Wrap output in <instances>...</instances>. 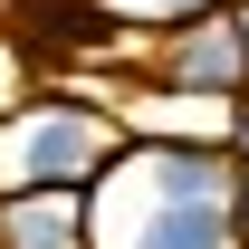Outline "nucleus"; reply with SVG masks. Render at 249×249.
Returning a JSON list of instances; mask_svg holds the SVG:
<instances>
[{
	"label": "nucleus",
	"mask_w": 249,
	"mask_h": 249,
	"mask_svg": "<svg viewBox=\"0 0 249 249\" xmlns=\"http://www.w3.org/2000/svg\"><path fill=\"white\" fill-rule=\"evenodd\" d=\"M240 163L220 144H134L87 192V249H240Z\"/></svg>",
	"instance_id": "f257e3e1"
},
{
	"label": "nucleus",
	"mask_w": 249,
	"mask_h": 249,
	"mask_svg": "<svg viewBox=\"0 0 249 249\" xmlns=\"http://www.w3.org/2000/svg\"><path fill=\"white\" fill-rule=\"evenodd\" d=\"M115 154H124V124L106 96L29 87L0 115V192H96Z\"/></svg>",
	"instance_id": "f03ea898"
},
{
	"label": "nucleus",
	"mask_w": 249,
	"mask_h": 249,
	"mask_svg": "<svg viewBox=\"0 0 249 249\" xmlns=\"http://www.w3.org/2000/svg\"><path fill=\"white\" fill-rule=\"evenodd\" d=\"M124 67L144 77V87H173V96H201V106H240L249 96V48L230 29V10L220 19H192V29H154L124 48Z\"/></svg>",
	"instance_id": "7ed1b4c3"
},
{
	"label": "nucleus",
	"mask_w": 249,
	"mask_h": 249,
	"mask_svg": "<svg viewBox=\"0 0 249 249\" xmlns=\"http://www.w3.org/2000/svg\"><path fill=\"white\" fill-rule=\"evenodd\" d=\"M0 38L19 67H77V58H124L134 38L106 19V0H0Z\"/></svg>",
	"instance_id": "20e7f679"
},
{
	"label": "nucleus",
	"mask_w": 249,
	"mask_h": 249,
	"mask_svg": "<svg viewBox=\"0 0 249 249\" xmlns=\"http://www.w3.org/2000/svg\"><path fill=\"white\" fill-rule=\"evenodd\" d=\"M0 249H87V192H0Z\"/></svg>",
	"instance_id": "39448f33"
},
{
	"label": "nucleus",
	"mask_w": 249,
	"mask_h": 249,
	"mask_svg": "<svg viewBox=\"0 0 249 249\" xmlns=\"http://www.w3.org/2000/svg\"><path fill=\"white\" fill-rule=\"evenodd\" d=\"M230 0H106V19L124 38H154V29H192V19H220Z\"/></svg>",
	"instance_id": "423d86ee"
},
{
	"label": "nucleus",
	"mask_w": 249,
	"mask_h": 249,
	"mask_svg": "<svg viewBox=\"0 0 249 249\" xmlns=\"http://www.w3.org/2000/svg\"><path fill=\"white\" fill-rule=\"evenodd\" d=\"M220 154H230V163H249V96L220 115Z\"/></svg>",
	"instance_id": "0eeeda50"
},
{
	"label": "nucleus",
	"mask_w": 249,
	"mask_h": 249,
	"mask_svg": "<svg viewBox=\"0 0 249 249\" xmlns=\"http://www.w3.org/2000/svg\"><path fill=\"white\" fill-rule=\"evenodd\" d=\"M230 211H240V249H249V163H240V192H230Z\"/></svg>",
	"instance_id": "6e6552de"
},
{
	"label": "nucleus",
	"mask_w": 249,
	"mask_h": 249,
	"mask_svg": "<svg viewBox=\"0 0 249 249\" xmlns=\"http://www.w3.org/2000/svg\"><path fill=\"white\" fill-rule=\"evenodd\" d=\"M230 29H240V48H249V0H230Z\"/></svg>",
	"instance_id": "1a4fd4ad"
}]
</instances>
